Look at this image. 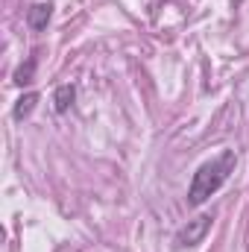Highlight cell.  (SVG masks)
<instances>
[{"label":"cell","instance_id":"cell-1","mask_svg":"<svg viewBox=\"0 0 249 252\" xmlns=\"http://www.w3.org/2000/svg\"><path fill=\"white\" fill-rule=\"evenodd\" d=\"M235 164H238L235 150H223L217 158L199 164L193 179H190V188H187V205H202L208 196H214L217 190L223 188V182L232 176Z\"/></svg>","mask_w":249,"mask_h":252},{"label":"cell","instance_id":"cell-2","mask_svg":"<svg viewBox=\"0 0 249 252\" xmlns=\"http://www.w3.org/2000/svg\"><path fill=\"white\" fill-rule=\"evenodd\" d=\"M211 229V217L208 214H202V217H193V220H187V226H182L179 232H176V247H196L202 238H205V232Z\"/></svg>","mask_w":249,"mask_h":252},{"label":"cell","instance_id":"cell-3","mask_svg":"<svg viewBox=\"0 0 249 252\" xmlns=\"http://www.w3.org/2000/svg\"><path fill=\"white\" fill-rule=\"evenodd\" d=\"M50 15H53V3H32L30 9H27V24H30V30H44L47 27V21H50Z\"/></svg>","mask_w":249,"mask_h":252},{"label":"cell","instance_id":"cell-4","mask_svg":"<svg viewBox=\"0 0 249 252\" xmlns=\"http://www.w3.org/2000/svg\"><path fill=\"white\" fill-rule=\"evenodd\" d=\"M73 100H76V85L64 82V85L56 88V94H53V109H56L59 115H64V112L73 106Z\"/></svg>","mask_w":249,"mask_h":252},{"label":"cell","instance_id":"cell-5","mask_svg":"<svg viewBox=\"0 0 249 252\" xmlns=\"http://www.w3.org/2000/svg\"><path fill=\"white\" fill-rule=\"evenodd\" d=\"M35 103H38V94H35V91H27V94L15 103V112H12V115H15V121L30 118V115H32V109H35Z\"/></svg>","mask_w":249,"mask_h":252},{"label":"cell","instance_id":"cell-6","mask_svg":"<svg viewBox=\"0 0 249 252\" xmlns=\"http://www.w3.org/2000/svg\"><path fill=\"white\" fill-rule=\"evenodd\" d=\"M32 73H35V59H27V64H21L15 70V82L18 85H30L32 82Z\"/></svg>","mask_w":249,"mask_h":252}]
</instances>
